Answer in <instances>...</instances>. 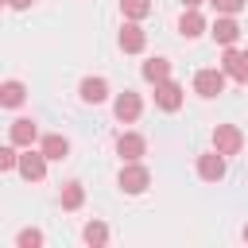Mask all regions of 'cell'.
<instances>
[{
	"label": "cell",
	"instance_id": "16",
	"mask_svg": "<svg viewBox=\"0 0 248 248\" xmlns=\"http://www.w3.org/2000/svg\"><path fill=\"white\" fill-rule=\"evenodd\" d=\"M221 70H225V74H229L232 81H248V74H244V66H240V50H232V46H225Z\"/></svg>",
	"mask_w": 248,
	"mask_h": 248
},
{
	"label": "cell",
	"instance_id": "2",
	"mask_svg": "<svg viewBox=\"0 0 248 248\" xmlns=\"http://www.w3.org/2000/svg\"><path fill=\"white\" fill-rule=\"evenodd\" d=\"M116 186L124 190V194H143L147 186H151V170L136 159V163H124L120 167V174H116Z\"/></svg>",
	"mask_w": 248,
	"mask_h": 248
},
{
	"label": "cell",
	"instance_id": "19",
	"mask_svg": "<svg viewBox=\"0 0 248 248\" xmlns=\"http://www.w3.org/2000/svg\"><path fill=\"white\" fill-rule=\"evenodd\" d=\"M81 236H85V244H93V248H101V244L108 240V225H105V221H89V225L81 229Z\"/></svg>",
	"mask_w": 248,
	"mask_h": 248
},
{
	"label": "cell",
	"instance_id": "20",
	"mask_svg": "<svg viewBox=\"0 0 248 248\" xmlns=\"http://www.w3.org/2000/svg\"><path fill=\"white\" fill-rule=\"evenodd\" d=\"M120 12H124V19H143V16H151V0H120Z\"/></svg>",
	"mask_w": 248,
	"mask_h": 248
},
{
	"label": "cell",
	"instance_id": "21",
	"mask_svg": "<svg viewBox=\"0 0 248 248\" xmlns=\"http://www.w3.org/2000/svg\"><path fill=\"white\" fill-rule=\"evenodd\" d=\"M16 163H19V147L16 143H0V174L16 170Z\"/></svg>",
	"mask_w": 248,
	"mask_h": 248
},
{
	"label": "cell",
	"instance_id": "11",
	"mask_svg": "<svg viewBox=\"0 0 248 248\" xmlns=\"http://www.w3.org/2000/svg\"><path fill=\"white\" fill-rule=\"evenodd\" d=\"M8 140H12L16 147H31V143L39 140V124H35V120H27V116H19V120H12Z\"/></svg>",
	"mask_w": 248,
	"mask_h": 248
},
{
	"label": "cell",
	"instance_id": "12",
	"mask_svg": "<svg viewBox=\"0 0 248 248\" xmlns=\"http://www.w3.org/2000/svg\"><path fill=\"white\" fill-rule=\"evenodd\" d=\"M78 97H81L85 105H105V101H108V81H105V78H85V81L78 85Z\"/></svg>",
	"mask_w": 248,
	"mask_h": 248
},
{
	"label": "cell",
	"instance_id": "4",
	"mask_svg": "<svg viewBox=\"0 0 248 248\" xmlns=\"http://www.w3.org/2000/svg\"><path fill=\"white\" fill-rule=\"evenodd\" d=\"M240 147H244V132L236 124H217L213 128V151H221L229 159V155H240Z\"/></svg>",
	"mask_w": 248,
	"mask_h": 248
},
{
	"label": "cell",
	"instance_id": "24",
	"mask_svg": "<svg viewBox=\"0 0 248 248\" xmlns=\"http://www.w3.org/2000/svg\"><path fill=\"white\" fill-rule=\"evenodd\" d=\"M35 0H8V8H16V12H23V8H31Z\"/></svg>",
	"mask_w": 248,
	"mask_h": 248
},
{
	"label": "cell",
	"instance_id": "5",
	"mask_svg": "<svg viewBox=\"0 0 248 248\" xmlns=\"http://www.w3.org/2000/svg\"><path fill=\"white\" fill-rule=\"evenodd\" d=\"M116 43H120V50H124V54H140V50L147 46V31L140 27V19H128V23L120 27Z\"/></svg>",
	"mask_w": 248,
	"mask_h": 248
},
{
	"label": "cell",
	"instance_id": "26",
	"mask_svg": "<svg viewBox=\"0 0 248 248\" xmlns=\"http://www.w3.org/2000/svg\"><path fill=\"white\" fill-rule=\"evenodd\" d=\"M240 66H244V74H248V50H240Z\"/></svg>",
	"mask_w": 248,
	"mask_h": 248
},
{
	"label": "cell",
	"instance_id": "6",
	"mask_svg": "<svg viewBox=\"0 0 248 248\" xmlns=\"http://www.w3.org/2000/svg\"><path fill=\"white\" fill-rule=\"evenodd\" d=\"M112 112H116V120H120V124H132V120H140V112H143V101H140V93H132V89L116 93V101H112Z\"/></svg>",
	"mask_w": 248,
	"mask_h": 248
},
{
	"label": "cell",
	"instance_id": "8",
	"mask_svg": "<svg viewBox=\"0 0 248 248\" xmlns=\"http://www.w3.org/2000/svg\"><path fill=\"white\" fill-rule=\"evenodd\" d=\"M155 108H163V112H178L182 108V85L178 81H159L155 85Z\"/></svg>",
	"mask_w": 248,
	"mask_h": 248
},
{
	"label": "cell",
	"instance_id": "22",
	"mask_svg": "<svg viewBox=\"0 0 248 248\" xmlns=\"http://www.w3.org/2000/svg\"><path fill=\"white\" fill-rule=\"evenodd\" d=\"M209 4L217 8V16H236V12L248 8V0H209Z\"/></svg>",
	"mask_w": 248,
	"mask_h": 248
},
{
	"label": "cell",
	"instance_id": "7",
	"mask_svg": "<svg viewBox=\"0 0 248 248\" xmlns=\"http://www.w3.org/2000/svg\"><path fill=\"white\" fill-rule=\"evenodd\" d=\"M116 155H120L124 163H136V159L147 155V140H143L140 132H120V136H116Z\"/></svg>",
	"mask_w": 248,
	"mask_h": 248
},
{
	"label": "cell",
	"instance_id": "14",
	"mask_svg": "<svg viewBox=\"0 0 248 248\" xmlns=\"http://www.w3.org/2000/svg\"><path fill=\"white\" fill-rule=\"evenodd\" d=\"M39 151H43L46 159H54V163H58V159H66V155H70V140H66V136H58V132H50V136H43Z\"/></svg>",
	"mask_w": 248,
	"mask_h": 248
},
{
	"label": "cell",
	"instance_id": "28",
	"mask_svg": "<svg viewBox=\"0 0 248 248\" xmlns=\"http://www.w3.org/2000/svg\"><path fill=\"white\" fill-rule=\"evenodd\" d=\"M4 4H8V0H0V8H4Z\"/></svg>",
	"mask_w": 248,
	"mask_h": 248
},
{
	"label": "cell",
	"instance_id": "27",
	"mask_svg": "<svg viewBox=\"0 0 248 248\" xmlns=\"http://www.w3.org/2000/svg\"><path fill=\"white\" fill-rule=\"evenodd\" d=\"M244 240H248V225H244Z\"/></svg>",
	"mask_w": 248,
	"mask_h": 248
},
{
	"label": "cell",
	"instance_id": "17",
	"mask_svg": "<svg viewBox=\"0 0 248 248\" xmlns=\"http://www.w3.org/2000/svg\"><path fill=\"white\" fill-rule=\"evenodd\" d=\"M143 78H147L151 85L167 81V78H170V62H167V58H147V62H143Z\"/></svg>",
	"mask_w": 248,
	"mask_h": 248
},
{
	"label": "cell",
	"instance_id": "10",
	"mask_svg": "<svg viewBox=\"0 0 248 248\" xmlns=\"http://www.w3.org/2000/svg\"><path fill=\"white\" fill-rule=\"evenodd\" d=\"M209 35H213V43H221V46H232V43L240 39V23H236L232 16H217V19L209 23Z\"/></svg>",
	"mask_w": 248,
	"mask_h": 248
},
{
	"label": "cell",
	"instance_id": "13",
	"mask_svg": "<svg viewBox=\"0 0 248 248\" xmlns=\"http://www.w3.org/2000/svg\"><path fill=\"white\" fill-rule=\"evenodd\" d=\"M178 35H182V39H198V35H205V19H202L198 8H186V12H182V19H178Z\"/></svg>",
	"mask_w": 248,
	"mask_h": 248
},
{
	"label": "cell",
	"instance_id": "23",
	"mask_svg": "<svg viewBox=\"0 0 248 248\" xmlns=\"http://www.w3.org/2000/svg\"><path fill=\"white\" fill-rule=\"evenodd\" d=\"M16 244H19V248H39V244H43V232H39V229H23V232L16 236Z\"/></svg>",
	"mask_w": 248,
	"mask_h": 248
},
{
	"label": "cell",
	"instance_id": "15",
	"mask_svg": "<svg viewBox=\"0 0 248 248\" xmlns=\"http://www.w3.org/2000/svg\"><path fill=\"white\" fill-rule=\"evenodd\" d=\"M27 101V85L23 81H4L0 85V108H19Z\"/></svg>",
	"mask_w": 248,
	"mask_h": 248
},
{
	"label": "cell",
	"instance_id": "1",
	"mask_svg": "<svg viewBox=\"0 0 248 248\" xmlns=\"http://www.w3.org/2000/svg\"><path fill=\"white\" fill-rule=\"evenodd\" d=\"M225 81H229V74H225L221 66H205V70L194 74V93L205 97V101H213V97L225 93Z\"/></svg>",
	"mask_w": 248,
	"mask_h": 248
},
{
	"label": "cell",
	"instance_id": "9",
	"mask_svg": "<svg viewBox=\"0 0 248 248\" xmlns=\"http://www.w3.org/2000/svg\"><path fill=\"white\" fill-rule=\"evenodd\" d=\"M198 178H202V182H221V178H225V155H221V151L198 155Z\"/></svg>",
	"mask_w": 248,
	"mask_h": 248
},
{
	"label": "cell",
	"instance_id": "3",
	"mask_svg": "<svg viewBox=\"0 0 248 248\" xmlns=\"http://www.w3.org/2000/svg\"><path fill=\"white\" fill-rule=\"evenodd\" d=\"M46 155L43 151H35V147H19V163H16V170L27 178V182H43L46 178Z\"/></svg>",
	"mask_w": 248,
	"mask_h": 248
},
{
	"label": "cell",
	"instance_id": "25",
	"mask_svg": "<svg viewBox=\"0 0 248 248\" xmlns=\"http://www.w3.org/2000/svg\"><path fill=\"white\" fill-rule=\"evenodd\" d=\"M205 0H182V8H202Z\"/></svg>",
	"mask_w": 248,
	"mask_h": 248
},
{
	"label": "cell",
	"instance_id": "18",
	"mask_svg": "<svg viewBox=\"0 0 248 248\" xmlns=\"http://www.w3.org/2000/svg\"><path fill=\"white\" fill-rule=\"evenodd\" d=\"M58 202H62V209H81V202H85L81 182H66V186H62V194H58Z\"/></svg>",
	"mask_w": 248,
	"mask_h": 248
}]
</instances>
